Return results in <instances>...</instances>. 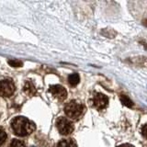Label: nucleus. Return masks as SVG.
<instances>
[{
  "label": "nucleus",
  "instance_id": "4",
  "mask_svg": "<svg viewBox=\"0 0 147 147\" xmlns=\"http://www.w3.org/2000/svg\"><path fill=\"white\" fill-rule=\"evenodd\" d=\"M56 127L58 129L59 132L63 135H68L73 132L74 131V125L73 123L69 121L68 119L60 117L56 121Z\"/></svg>",
  "mask_w": 147,
  "mask_h": 147
},
{
  "label": "nucleus",
  "instance_id": "7",
  "mask_svg": "<svg viewBox=\"0 0 147 147\" xmlns=\"http://www.w3.org/2000/svg\"><path fill=\"white\" fill-rule=\"evenodd\" d=\"M23 90L24 92L29 96H34L36 94V87L34 86V84L31 81L28 80L25 82L24 84V87H23Z\"/></svg>",
  "mask_w": 147,
  "mask_h": 147
},
{
  "label": "nucleus",
  "instance_id": "3",
  "mask_svg": "<svg viewBox=\"0 0 147 147\" xmlns=\"http://www.w3.org/2000/svg\"><path fill=\"white\" fill-rule=\"evenodd\" d=\"M89 104L93 108L98 110H101L107 108V106L109 105V98L107 96L102 93L95 92L93 94V96H92V98L89 100Z\"/></svg>",
  "mask_w": 147,
  "mask_h": 147
},
{
  "label": "nucleus",
  "instance_id": "16",
  "mask_svg": "<svg viewBox=\"0 0 147 147\" xmlns=\"http://www.w3.org/2000/svg\"><path fill=\"white\" fill-rule=\"evenodd\" d=\"M142 24L147 28V20H142Z\"/></svg>",
  "mask_w": 147,
  "mask_h": 147
},
{
  "label": "nucleus",
  "instance_id": "2",
  "mask_svg": "<svg viewBox=\"0 0 147 147\" xmlns=\"http://www.w3.org/2000/svg\"><path fill=\"white\" fill-rule=\"evenodd\" d=\"M85 106L76 100H71L64 107V113L66 114L68 118L72 119H78L81 118L83 114L85 113Z\"/></svg>",
  "mask_w": 147,
  "mask_h": 147
},
{
  "label": "nucleus",
  "instance_id": "10",
  "mask_svg": "<svg viewBox=\"0 0 147 147\" xmlns=\"http://www.w3.org/2000/svg\"><path fill=\"white\" fill-rule=\"evenodd\" d=\"M119 98H121V103L124 105V106H127L129 108H131L133 106V102L131 101V99L129 98L128 96H125V95H121L119 96Z\"/></svg>",
  "mask_w": 147,
  "mask_h": 147
},
{
  "label": "nucleus",
  "instance_id": "12",
  "mask_svg": "<svg viewBox=\"0 0 147 147\" xmlns=\"http://www.w3.org/2000/svg\"><path fill=\"white\" fill-rule=\"evenodd\" d=\"M6 140H7V133L2 127H0V146L4 144Z\"/></svg>",
  "mask_w": 147,
  "mask_h": 147
},
{
  "label": "nucleus",
  "instance_id": "6",
  "mask_svg": "<svg viewBox=\"0 0 147 147\" xmlns=\"http://www.w3.org/2000/svg\"><path fill=\"white\" fill-rule=\"evenodd\" d=\"M50 92L52 93V95L54 98H56L59 100H64L67 96L66 89L63 86L59 85H54L50 86Z\"/></svg>",
  "mask_w": 147,
  "mask_h": 147
},
{
  "label": "nucleus",
  "instance_id": "17",
  "mask_svg": "<svg viewBox=\"0 0 147 147\" xmlns=\"http://www.w3.org/2000/svg\"><path fill=\"white\" fill-rule=\"evenodd\" d=\"M141 43H142V45H144V48H145V49L147 50V43H146V42H144V41H142Z\"/></svg>",
  "mask_w": 147,
  "mask_h": 147
},
{
  "label": "nucleus",
  "instance_id": "11",
  "mask_svg": "<svg viewBox=\"0 0 147 147\" xmlns=\"http://www.w3.org/2000/svg\"><path fill=\"white\" fill-rule=\"evenodd\" d=\"M9 147H26L25 144L20 140H13Z\"/></svg>",
  "mask_w": 147,
  "mask_h": 147
},
{
  "label": "nucleus",
  "instance_id": "13",
  "mask_svg": "<svg viewBox=\"0 0 147 147\" xmlns=\"http://www.w3.org/2000/svg\"><path fill=\"white\" fill-rule=\"evenodd\" d=\"M9 65L12 67H20L22 66V62L20 61V60H9L8 61Z\"/></svg>",
  "mask_w": 147,
  "mask_h": 147
},
{
  "label": "nucleus",
  "instance_id": "9",
  "mask_svg": "<svg viewBox=\"0 0 147 147\" xmlns=\"http://www.w3.org/2000/svg\"><path fill=\"white\" fill-rule=\"evenodd\" d=\"M79 81H80L79 75L76 73L71 74V75L68 76V82L71 86H76L78 83H79Z\"/></svg>",
  "mask_w": 147,
  "mask_h": 147
},
{
  "label": "nucleus",
  "instance_id": "8",
  "mask_svg": "<svg viewBox=\"0 0 147 147\" xmlns=\"http://www.w3.org/2000/svg\"><path fill=\"white\" fill-rule=\"evenodd\" d=\"M57 147H76V144L73 139H64L58 142Z\"/></svg>",
  "mask_w": 147,
  "mask_h": 147
},
{
  "label": "nucleus",
  "instance_id": "5",
  "mask_svg": "<svg viewBox=\"0 0 147 147\" xmlns=\"http://www.w3.org/2000/svg\"><path fill=\"white\" fill-rule=\"evenodd\" d=\"M15 85L10 79H4L0 81V95L5 98H8L15 92Z\"/></svg>",
  "mask_w": 147,
  "mask_h": 147
},
{
  "label": "nucleus",
  "instance_id": "14",
  "mask_svg": "<svg viewBox=\"0 0 147 147\" xmlns=\"http://www.w3.org/2000/svg\"><path fill=\"white\" fill-rule=\"evenodd\" d=\"M142 134L144 135V138L147 139V123L145 124V125L142 126Z\"/></svg>",
  "mask_w": 147,
  "mask_h": 147
},
{
  "label": "nucleus",
  "instance_id": "15",
  "mask_svg": "<svg viewBox=\"0 0 147 147\" xmlns=\"http://www.w3.org/2000/svg\"><path fill=\"white\" fill-rule=\"evenodd\" d=\"M118 147H134V146H132L131 144H121V145H119Z\"/></svg>",
  "mask_w": 147,
  "mask_h": 147
},
{
  "label": "nucleus",
  "instance_id": "1",
  "mask_svg": "<svg viewBox=\"0 0 147 147\" xmlns=\"http://www.w3.org/2000/svg\"><path fill=\"white\" fill-rule=\"evenodd\" d=\"M11 128L16 135L24 137L35 130V124L25 117H17L12 119Z\"/></svg>",
  "mask_w": 147,
  "mask_h": 147
}]
</instances>
